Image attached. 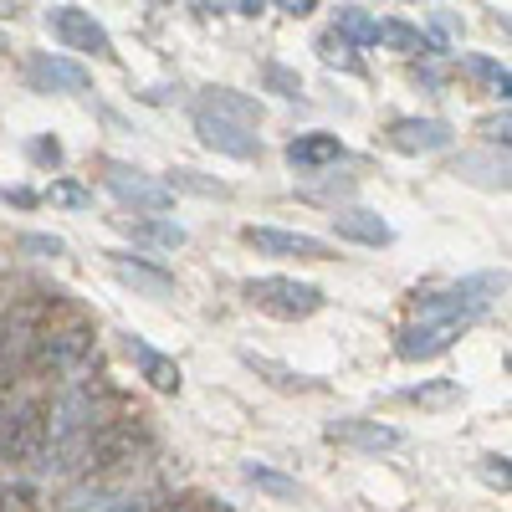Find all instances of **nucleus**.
Segmentation results:
<instances>
[{
	"mask_svg": "<svg viewBox=\"0 0 512 512\" xmlns=\"http://www.w3.org/2000/svg\"><path fill=\"white\" fill-rule=\"evenodd\" d=\"M241 472H246V482H251V487H262V492H267V497H277V502H303V487H297L292 477H282V472H272V466L246 461Z\"/></svg>",
	"mask_w": 512,
	"mask_h": 512,
	"instance_id": "17",
	"label": "nucleus"
},
{
	"mask_svg": "<svg viewBox=\"0 0 512 512\" xmlns=\"http://www.w3.org/2000/svg\"><path fill=\"white\" fill-rule=\"evenodd\" d=\"M333 231L344 236V241H359V246H390V241H395L390 221H379L374 210H364V205L333 210Z\"/></svg>",
	"mask_w": 512,
	"mask_h": 512,
	"instance_id": "12",
	"label": "nucleus"
},
{
	"mask_svg": "<svg viewBox=\"0 0 512 512\" xmlns=\"http://www.w3.org/2000/svg\"><path fill=\"white\" fill-rule=\"evenodd\" d=\"M374 26H379V21H374L369 11H359V6H344V11H338V26H333V31L344 36L349 47H374Z\"/></svg>",
	"mask_w": 512,
	"mask_h": 512,
	"instance_id": "19",
	"label": "nucleus"
},
{
	"mask_svg": "<svg viewBox=\"0 0 512 512\" xmlns=\"http://www.w3.org/2000/svg\"><path fill=\"white\" fill-rule=\"evenodd\" d=\"M21 251H31V256H62L67 246H62V236H21Z\"/></svg>",
	"mask_w": 512,
	"mask_h": 512,
	"instance_id": "26",
	"label": "nucleus"
},
{
	"mask_svg": "<svg viewBox=\"0 0 512 512\" xmlns=\"http://www.w3.org/2000/svg\"><path fill=\"white\" fill-rule=\"evenodd\" d=\"M241 297L251 308H262L267 318H282V323H297V318H313L328 297H323V287H313V282H297V277H251L246 287H241Z\"/></svg>",
	"mask_w": 512,
	"mask_h": 512,
	"instance_id": "1",
	"label": "nucleus"
},
{
	"mask_svg": "<svg viewBox=\"0 0 512 512\" xmlns=\"http://www.w3.org/2000/svg\"><path fill=\"white\" fill-rule=\"evenodd\" d=\"M267 82L282 93V98H297L303 93V82H297V72H282V67H267Z\"/></svg>",
	"mask_w": 512,
	"mask_h": 512,
	"instance_id": "27",
	"label": "nucleus"
},
{
	"mask_svg": "<svg viewBox=\"0 0 512 512\" xmlns=\"http://www.w3.org/2000/svg\"><path fill=\"white\" fill-rule=\"evenodd\" d=\"M231 6H236L241 16H262V11H267V0H231Z\"/></svg>",
	"mask_w": 512,
	"mask_h": 512,
	"instance_id": "31",
	"label": "nucleus"
},
{
	"mask_svg": "<svg viewBox=\"0 0 512 512\" xmlns=\"http://www.w3.org/2000/svg\"><path fill=\"white\" fill-rule=\"evenodd\" d=\"M200 11H231V0H195Z\"/></svg>",
	"mask_w": 512,
	"mask_h": 512,
	"instance_id": "33",
	"label": "nucleus"
},
{
	"mask_svg": "<svg viewBox=\"0 0 512 512\" xmlns=\"http://www.w3.org/2000/svg\"><path fill=\"white\" fill-rule=\"evenodd\" d=\"M169 190H190V195H205V200H231V185L226 180H205L195 169H169Z\"/></svg>",
	"mask_w": 512,
	"mask_h": 512,
	"instance_id": "20",
	"label": "nucleus"
},
{
	"mask_svg": "<svg viewBox=\"0 0 512 512\" xmlns=\"http://www.w3.org/2000/svg\"><path fill=\"white\" fill-rule=\"evenodd\" d=\"M461 62H466V72H472L487 93H497V98L507 103V93H512V72H507L502 62H492V57H482V52H466Z\"/></svg>",
	"mask_w": 512,
	"mask_h": 512,
	"instance_id": "18",
	"label": "nucleus"
},
{
	"mask_svg": "<svg viewBox=\"0 0 512 512\" xmlns=\"http://www.w3.org/2000/svg\"><path fill=\"white\" fill-rule=\"evenodd\" d=\"M390 144L400 154H441L456 144V128L446 118H395L390 123Z\"/></svg>",
	"mask_w": 512,
	"mask_h": 512,
	"instance_id": "6",
	"label": "nucleus"
},
{
	"mask_svg": "<svg viewBox=\"0 0 512 512\" xmlns=\"http://www.w3.org/2000/svg\"><path fill=\"white\" fill-rule=\"evenodd\" d=\"M338 159H344V139L338 134H297L287 144V164L297 169V175H318V169H328Z\"/></svg>",
	"mask_w": 512,
	"mask_h": 512,
	"instance_id": "11",
	"label": "nucleus"
},
{
	"mask_svg": "<svg viewBox=\"0 0 512 512\" xmlns=\"http://www.w3.org/2000/svg\"><path fill=\"white\" fill-rule=\"evenodd\" d=\"M507 128H512V123H507V108H502V118H482V139L507 149Z\"/></svg>",
	"mask_w": 512,
	"mask_h": 512,
	"instance_id": "29",
	"label": "nucleus"
},
{
	"mask_svg": "<svg viewBox=\"0 0 512 512\" xmlns=\"http://www.w3.org/2000/svg\"><path fill=\"white\" fill-rule=\"evenodd\" d=\"M195 134H200V144L205 149H221V154H231V159H251L256 149V134L251 128H241V123H231V118H216V113H195Z\"/></svg>",
	"mask_w": 512,
	"mask_h": 512,
	"instance_id": "8",
	"label": "nucleus"
},
{
	"mask_svg": "<svg viewBox=\"0 0 512 512\" xmlns=\"http://www.w3.org/2000/svg\"><path fill=\"white\" fill-rule=\"evenodd\" d=\"M461 338V323H431V318H415L410 328H400V344H395V354L400 359H436V354H446L451 344Z\"/></svg>",
	"mask_w": 512,
	"mask_h": 512,
	"instance_id": "7",
	"label": "nucleus"
},
{
	"mask_svg": "<svg viewBox=\"0 0 512 512\" xmlns=\"http://www.w3.org/2000/svg\"><path fill=\"white\" fill-rule=\"evenodd\" d=\"M16 6H21V0H0V16H16Z\"/></svg>",
	"mask_w": 512,
	"mask_h": 512,
	"instance_id": "34",
	"label": "nucleus"
},
{
	"mask_svg": "<svg viewBox=\"0 0 512 512\" xmlns=\"http://www.w3.org/2000/svg\"><path fill=\"white\" fill-rule=\"evenodd\" d=\"M47 31L62 41L67 52L113 57V36L103 31V21H93V11H82V6H52L47 11Z\"/></svg>",
	"mask_w": 512,
	"mask_h": 512,
	"instance_id": "2",
	"label": "nucleus"
},
{
	"mask_svg": "<svg viewBox=\"0 0 512 512\" xmlns=\"http://www.w3.org/2000/svg\"><path fill=\"white\" fill-rule=\"evenodd\" d=\"M0 195H6L11 205H36V195H31V190H0Z\"/></svg>",
	"mask_w": 512,
	"mask_h": 512,
	"instance_id": "32",
	"label": "nucleus"
},
{
	"mask_svg": "<svg viewBox=\"0 0 512 512\" xmlns=\"http://www.w3.org/2000/svg\"><path fill=\"white\" fill-rule=\"evenodd\" d=\"M277 11H287V16H313L318 11V0H272Z\"/></svg>",
	"mask_w": 512,
	"mask_h": 512,
	"instance_id": "30",
	"label": "nucleus"
},
{
	"mask_svg": "<svg viewBox=\"0 0 512 512\" xmlns=\"http://www.w3.org/2000/svg\"><path fill=\"white\" fill-rule=\"evenodd\" d=\"M318 52H323V62L328 67H344V72H359V57H354V47L338 31H328V36H318Z\"/></svg>",
	"mask_w": 512,
	"mask_h": 512,
	"instance_id": "22",
	"label": "nucleus"
},
{
	"mask_svg": "<svg viewBox=\"0 0 512 512\" xmlns=\"http://www.w3.org/2000/svg\"><path fill=\"white\" fill-rule=\"evenodd\" d=\"M205 113L231 118V123H241V128H256V123H262V103H256V98H241V93H231V88H210V93H205Z\"/></svg>",
	"mask_w": 512,
	"mask_h": 512,
	"instance_id": "15",
	"label": "nucleus"
},
{
	"mask_svg": "<svg viewBox=\"0 0 512 512\" xmlns=\"http://www.w3.org/2000/svg\"><path fill=\"white\" fill-rule=\"evenodd\" d=\"M47 200H52V205H67V210H82V205H93V195L82 190V185H72V180H57V185L47 190Z\"/></svg>",
	"mask_w": 512,
	"mask_h": 512,
	"instance_id": "24",
	"label": "nucleus"
},
{
	"mask_svg": "<svg viewBox=\"0 0 512 512\" xmlns=\"http://www.w3.org/2000/svg\"><path fill=\"white\" fill-rule=\"evenodd\" d=\"M405 400H410V405H451V400H461V384H451V379L420 384V390H405Z\"/></svg>",
	"mask_w": 512,
	"mask_h": 512,
	"instance_id": "23",
	"label": "nucleus"
},
{
	"mask_svg": "<svg viewBox=\"0 0 512 512\" xmlns=\"http://www.w3.org/2000/svg\"><path fill=\"white\" fill-rule=\"evenodd\" d=\"M88 67L72 57H52V52H31L26 57V88L31 93H82L88 88Z\"/></svg>",
	"mask_w": 512,
	"mask_h": 512,
	"instance_id": "4",
	"label": "nucleus"
},
{
	"mask_svg": "<svg viewBox=\"0 0 512 512\" xmlns=\"http://www.w3.org/2000/svg\"><path fill=\"white\" fill-rule=\"evenodd\" d=\"M134 241H149V246H185V226H175V221H139L134 226Z\"/></svg>",
	"mask_w": 512,
	"mask_h": 512,
	"instance_id": "21",
	"label": "nucleus"
},
{
	"mask_svg": "<svg viewBox=\"0 0 512 512\" xmlns=\"http://www.w3.org/2000/svg\"><path fill=\"white\" fill-rule=\"evenodd\" d=\"M0 52H6V36H0Z\"/></svg>",
	"mask_w": 512,
	"mask_h": 512,
	"instance_id": "35",
	"label": "nucleus"
},
{
	"mask_svg": "<svg viewBox=\"0 0 512 512\" xmlns=\"http://www.w3.org/2000/svg\"><path fill=\"white\" fill-rule=\"evenodd\" d=\"M26 154H31L36 164H47V169H57V164H62V144H57V139H47V134L31 139V144H26Z\"/></svg>",
	"mask_w": 512,
	"mask_h": 512,
	"instance_id": "25",
	"label": "nucleus"
},
{
	"mask_svg": "<svg viewBox=\"0 0 512 512\" xmlns=\"http://www.w3.org/2000/svg\"><path fill=\"white\" fill-rule=\"evenodd\" d=\"M113 277H118L123 287H134L139 297H175V292H180L169 272H159V267H149V262H128V256H113Z\"/></svg>",
	"mask_w": 512,
	"mask_h": 512,
	"instance_id": "13",
	"label": "nucleus"
},
{
	"mask_svg": "<svg viewBox=\"0 0 512 512\" xmlns=\"http://www.w3.org/2000/svg\"><path fill=\"white\" fill-rule=\"evenodd\" d=\"M241 241L262 256H297V262H328V241L308 231H277V226H246Z\"/></svg>",
	"mask_w": 512,
	"mask_h": 512,
	"instance_id": "5",
	"label": "nucleus"
},
{
	"mask_svg": "<svg viewBox=\"0 0 512 512\" xmlns=\"http://www.w3.org/2000/svg\"><path fill=\"white\" fill-rule=\"evenodd\" d=\"M123 349H128V359L139 364V374L154 384L159 395H180V384H185V374H180V364L169 359V354H159V349H149L139 333H123Z\"/></svg>",
	"mask_w": 512,
	"mask_h": 512,
	"instance_id": "9",
	"label": "nucleus"
},
{
	"mask_svg": "<svg viewBox=\"0 0 512 512\" xmlns=\"http://www.w3.org/2000/svg\"><path fill=\"white\" fill-rule=\"evenodd\" d=\"M482 477L507 492V482H512V477H507V456H482Z\"/></svg>",
	"mask_w": 512,
	"mask_h": 512,
	"instance_id": "28",
	"label": "nucleus"
},
{
	"mask_svg": "<svg viewBox=\"0 0 512 512\" xmlns=\"http://www.w3.org/2000/svg\"><path fill=\"white\" fill-rule=\"evenodd\" d=\"M241 364H246V369H256V374H267V384H277V390H292V395H313V390H323L318 379L297 374V369H287V364H277V359H267V354L241 349Z\"/></svg>",
	"mask_w": 512,
	"mask_h": 512,
	"instance_id": "14",
	"label": "nucleus"
},
{
	"mask_svg": "<svg viewBox=\"0 0 512 512\" xmlns=\"http://www.w3.org/2000/svg\"><path fill=\"white\" fill-rule=\"evenodd\" d=\"M103 185H108L113 200L128 205V210H169V205H175V190H169L164 180H149L144 169H128V164H118V159L103 164Z\"/></svg>",
	"mask_w": 512,
	"mask_h": 512,
	"instance_id": "3",
	"label": "nucleus"
},
{
	"mask_svg": "<svg viewBox=\"0 0 512 512\" xmlns=\"http://www.w3.org/2000/svg\"><path fill=\"white\" fill-rule=\"evenodd\" d=\"M328 441L379 456V451H395L405 436L395 431V425H379V420H333V425H328Z\"/></svg>",
	"mask_w": 512,
	"mask_h": 512,
	"instance_id": "10",
	"label": "nucleus"
},
{
	"mask_svg": "<svg viewBox=\"0 0 512 512\" xmlns=\"http://www.w3.org/2000/svg\"><path fill=\"white\" fill-rule=\"evenodd\" d=\"M374 41H384L390 52H431V36H420V26H410V21H379L374 26Z\"/></svg>",
	"mask_w": 512,
	"mask_h": 512,
	"instance_id": "16",
	"label": "nucleus"
}]
</instances>
